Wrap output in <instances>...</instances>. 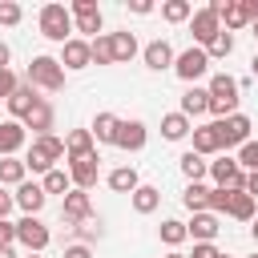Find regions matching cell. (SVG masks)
Returning <instances> with one entry per match:
<instances>
[{
  "label": "cell",
  "mask_w": 258,
  "mask_h": 258,
  "mask_svg": "<svg viewBox=\"0 0 258 258\" xmlns=\"http://www.w3.org/2000/svg\"><path fill=\"white\" fill-rule=\"evenodd\" d=\"M12 206H16V202H12V194H4V185H0V222L12 214Z\"/></svg>",
  "instance_id": "cell-47"
},
{
  "label": "cell",
  "mask_w": 258,
  "mask_h": 258,
  "mask_svg": "<svg viewBox=\"0 0 258 258\" xmlns=\"http://www.w3.org/2000/svg\"><path fill=\"white\" fill-rule=\"evenodd\" d=\"M24 141H28V129H24V121H0V157H16L20 149H24Z\"/></svg>",
  "instance_id": "cell-16"
},
{
  "label": "cell",
  "mask_w": 258,
  "mask_h": 258,
  "mask_svg": "<svg viewBox=\"0 0 258 258\" xmlns=\"http://www.w3.org/2000/svg\"><path fill=\"white\" fill-rule=\"evenodd\" d=\"M24 258H40V254H24Z\"/></svg>",
  "instance_id": "cell-55"
},
{
  "label": "cell",
  "mask_w": 258,
  "mask_h": 258,
  "mask_svg": "<svg viewBox=\"0 0 258 258\" xmlns=\"http://www.w3.org/2000/svg\"><path fill=\"white\" fill-rule=\"evenodd\" d=\"M97 177H101V157L93 153V157H77V161H69V181H73V189H93L97 185Z\"/></svg>",
  "instance_id": "cell-13"
},
{
  "label": "cell",
  "mask_w": 258,
  "mask_h": 258,
  "mask_svg": "<svg viewBox=\"0 0 258 258\" xmlns=\"http://www.w3.org/2000/svg\"><path fill=\"white\" fill-rule=\"evenodd\" d=\"M129 12H133V16H149L153 4H149V0H129Z\"/></svg>",
  "instance_id": "cell-46"
},
{
  "label": "cell",
  "mask_w": 258,
  "mask_h": 258,
  "mask_svg": "<svg viewBox=\"0 0 258 258\" xmlns=\"http://www.w3.org/2000/svg\"><path fill=\"white\" fill-rule=\"evenodd\" d=\"M64 258H93V250L85 242H77V246H64Z\"/></svg>",
  "instance_id": "cell-45"
},
{
  "label": "cell",
  "mask_w": 258,
  "mask_h": 258,
  "mask_svg": "<svg viewBox=\"0 0 258 258\" xmlns=\"http://www.w3.org/2000/svg\"><path fill=\"white\" fill-rule=\"evenodd\" d=\"M109 40H113V64H129L137 52H141V44H137V36L125 28V32H109Z\"/></svg>",
  "instance_id": "cell-23"
},
{
  "label": "cell",
  "mask_w": 258,
  "mask_h": 258,
  "mask_svg": "<svg viewBox=\"0 0 258 258\" xmlns=\"http://www.w3.org/2000/svg\"><path fill=\"white\" fill-rule=\"evenodd\" d=\"M189 133H194V125H189V117H185V113H177V109H173V113H165V117H161V137H165V141H185Z\"/></svg>",
  "instance_id": "cell-25"
},
{
  "label": "cell",
  "mask_w": 258,
  "mask_h": 258,
  "mask_svg": "<svg viewBox=\"0 0 258 258\" xmlns=\"http://www.w3.org/2000/svg\"><path fill=\"white\" fill-rule=\"evenodd\" d=\"M210 113H214V121H226V117H234L238 113V81L230 77V73H214L210 77Z\"/></svg>",
  "instance_id": "cell-1"
},
{
  "label": "cell",
  "mask_w": 258,
  "mask_h": 258,
  "mask_svg": "<svg viewBox=\"0 0 258 258\" xmlns=\"http://www.w3.org/2000/svg\"><path fill=\"white\" fill-rule=\"evenodd\" d=\"M28 85H32V89H44V93H60V89H64V69H60V60L48 56V52L32 56V60H28Z\"/></svg>",
  "instance_id": "cell-4"
},
{
  "label": "cell",
  "mask_w": 258,
  "mask_h": 258,
  "mask_svg": "<svg viewBox=\"0 0 258 258\" xmlns=\"http://www.w3.org/2000/svg\"><path fill=\"white\" fill-rule=\"evenodd\" d=\"M189 16H194V4L189 0H165L161 4V20L165 24H185Z\"/></svg>",
  "instance_id": "cell-33"
},
{
  "label": "cell",
  "mask_w": 258,
  "mask_h": 258,
  "mask_svg": "<svg viewBox=\"0 0 258 258\" xmlns=\"http://www.w3.org/2000/svg\"><path fill=\"white\" fill-rule=\"evenodd\" d=\"M129 202H133V210H137V214H153V210L161 206V189H157V185H145V181H141V185H137V189L129 194Z\"/></svg>",
  "instance_id": "cell-30"
},
{
  "label": "cell",
  "mask_w": 258,
  "mask_h": 258,
  "mask_svg": "<svg viewBox=\"0 0 258 258\" xmlns=\"http://www.w3.org/2000/svg\"><path fill=\"white\" fill-rule=\"evenodd\" d=\"M226 206H230V189H210V214H226Z\"/></svg>",
  "instance_id": "cell-41"
},
{
  "label": "cell",
  "mask_w": 258,
  "mask_h": 258,
  "mask_svg": "<svg viewBox=\"0 0 258 258\" xmlns=\"http://www.w3.org/2000/svg\"><path fill=\"white\" fill-rule=\"evenodd\" d=\"M28 177L24 157H0V185H20Z\"/></svg>",
  "instance_id": "cell-32"
},
{
  "label": "cell",
  "mask_w": 258,
  "mask_h": 258,
  "mask_svg": "<svg viewBox=\"0 0 258 258\" xmlns=\"http://www.w3.org/2000/svg\"><path fill=\"white\" fill-rule=\"evenodd\" d=\"M173 73H177L185 85H198V81L210 73V56H206V48H198V44L181 48V52L173 56Z\"/></svg>",
  "instance_id": "cell-6"
},
{
  "label": "cell",
  "mask_w": 258,
  "mask_h": 258,
  "mask_svg": "<svg viewBox=\"0 0 258 258\" xmlns=\"http://www.w3.org/2000/svg\"><path fill=\"white\" fill-rule=\"evenodd\" d=\"M230 52H234V32H226V28H222V32L206 44V56H210V60H226Z\"/></svg>",
  "instance_id": "cell-37"
},
{
  "label": "cell",
  "mask_w": 258,
  "mask_h": 258,
  "mask_svg": "<svg viewBox=\"0 0 258 258\" xmlns=\"http://www.w3.org/2000/svg\"><path fill=\"white\" fill-rule=\"evenodd\" d=\"M20 85V77L12 73V69H0V101H8L12 97V89Z\"/></svg>",
  "instance_id": "cell-42"
},
{
  "label": "cell",
  "mask_w": 258,
  "mask_h": 258,
  "mask_svg": "<svg viewBox=\"0 0 258 258\" xmlns=\"http://www.w3.org/2000/svg\"><path fill=\"white\" fill-rule=\"evenodd\" d=\"M60 218H64L69 226H85V222L93 218V198H89L85 189H69L64 202H60Z\"/></svg>",
  "instance_id": "cell-10"
},
{
  "label": "cell",
  "mask_w": 258,
  "mask_h": 258,
  "mask_svg": "<svg viewBox=\"0 0 258 258\" xmlns=\"http://www.w3.org/2000/svg\"><path fill=\"white\" fill-rule=\"evenodd\" d=\"M16 242L28 250V254H40L48 242H52V234H48V226L40 222V218H32V214H24L20 222H16Z\"/></svg>",
  "instance_id": "cell-8"
},
{
  "label": "cell",
  "mask_w": 258,
  "mask_h": 258,
  "mask_svg": "<svg viewBox=\"0 0 258 258\" xmlns=\"http://www.w3.org/2000/svg\"><path fill=\"white\" fill-rule=\"evenodd\" d=\"M218 214H210V210H202V214H194L189 222H185V234L194 238V242H214L218 238Z\"/></svg>",
  "instance_id": "cell-22"
},
{
  "label": "cell",
  "mask_w": 258,
  "mask_h": 258,
  "mask_svg": "<svg viewBox=\"0 0 258 258\" xmlns=\"http://www.w3.org/2000/svg\"><path fill=\"white\" fill-rule=\"evenodd\" d=\"M64 157V141L56 137V133H48V137H32V149H28V157H24V169H32V173H48V169H56V161Z\"/></svg>",
  "instance_id": "cell-3"
},
{
  "label": "cell",
  "mask_w": 258,
  "mask_h": 258,
  "mask_svg": "<svg viewBox=\"0 0 258 258\" xmlns=\"http://www.w3.org/2000/svg\"><path fill=\"white\" fill-rule=\"evenodd\" d=\"M36 101H40V97H36V89H32L28 81H20V85L12 89V97H8L4 105H8V113H12V121H24V117H28L32 109H36Z\"/></svg>",
  "instance_id": "cell-17"
},
{
  "label": "cell",
  "mask_w": 258,
  "mask_h": 258,
  "mask_svg": "<svg viewBox=\"0 0 258 258\" xmlns=\"http://www.w3.org/2000/svg\"><path fill=\"white\" fill-rule=\"evenodd\" d=\"M165 258H189V254H181V250H169V254H165Z\"/></svg>",
  "instance_id": "cell-54"
},
{
  "label": "cell",
  "mask_w": 258,
  "mask_h": 258,
  "mask_svg": "<svg viewBox=\"0 0 258 258\" xmlns=\"http://www.w3.org/2000/svg\"><path fill=\"white\" fill-rule=\"evenodd\" d=\"M222 258H230V254H222Z\"/></svg>",
  "instance_id": "cell-56"
},
{
  "label": "cell",
  "mask_w": 258,
  "mask_h": 258,
  "mask_svg": "<svg viewBox=\"0 0 258 258\" xmlns=\"http://www.w3.org/2000/svg\"><path fill=\"white\" fill-rule=\"evenodd\" d=\"M234 161H238V165H242L246 173H258V141L250 137V141H246V145L238 149V157H234Z\"/></svg>",
  "instance_id": "cell-39"
},
{
  "label": "cell",
  "mask_w": 258,
  "mask_h": 258,
  "mask_svg": "<svg viewBox=\"0 0 258 258\" xmlns=\"http://www.w3.org/2000/svg\"><path fill=\"white\" fill-rule=\"evenodd\" d=\"M189 258H222V250L214 242H194V254Z\"/></svg>",
  "instance_id": "cell-43"
},
{
  "label": "cell",
  "mask_w": 258,
  "mask_h": 258,
  "mask_svg": "<svg viewBox=\"0 0 258 258\" xmlns=\"http://www.w3.org/2000/svg\"><path fill=\"white\" fill-rule=\"evenodd\" d=\"M8 60H12V48L0 40V69H8Z\"/></svg>",
  "instance_id": "cell-49"
},
{
  "label": "cell",
  "mask_w": 258,
  "mask_h": 258,
  "mask_svg": "<svg viewBox=\"0 0 258 258\" xmlns=\"http://www.w3.org/2000/svg\"><path fill=\"white\" fill-rule=\"evenodd\" d=\"M117 125H121V117H117V113H97V117H93V125H89V133H93V141H101V145H113V137H117Z\"/></svg>",
  "instance_id": "cell-27"
},
{
  "label": "cell",
  "mask_w": 258,
  "mask_h": 258,
  "mask_svg": "<svg viewBox=\"0 0 258 258\" xmlns=\"http://www.w3.org/2000/svg\"><path fill=\"white\" fill-rule=\"evenodd\" d=\"M250 258H258V254H250Z\"/></svg>",
  "instance_id": "cell-57"
},
{
  "label": "cell",
  "mask_w": 258,
  "mask_h": 258,
  "mask_svg": "<svg viewBox=\"0 0 258 258\" xmlns=\"http://www.w3.org/2000/svg\"><path fill=\"white\" fill-rule=\"evenodd\" d=\"M189 32H194V44L198 48H206L218 32H222V20H218V12L214 8H198L194 16H189Z\"/></svg>",
  "instance_id": "cell-11"
},
{
  "label": "cell",
  "mask_w": 258,
  "mask_h": 258,
  "mask_svg": "<svg viewBox=\"0 0 258 258\" xmlns=\"http://www.w3.org/2000/svg\"><path fill=\"white\" fill-rule=\"evenodd\" d=\"M250 36H254V40H258V20H250Z\"/></svg>",
  "instance_id": "cell-53"
},
{
  "label": "cell",
  "mask_w": 258,
  "mask_h": 258,
  "mask_svg": "<svg viewBox=\"0 0 258 258\" xmlns=\"http://www.w3.org/2000/svg\"><path fill=\"white\" fill-rule=\"evenodd\" d=\"M173 44L165 40V36H157V40H149L145 48H141V60H145V69H153V73H165V69H173Z\"/></svg>",
  "instance_id": "cell-15"
},
{
  "label": "cell",
  "mask_w": 258,
  "mask_h": 258,
  "mask_svg": "<svg viewBox=\"0 0 258 258\" xmlns=\"http://www.w3.org/2000/svg\"><path fill=\"white\" fill-rule=\"evenodd\" d=\"M246 194L258 202V173H246Z\"/></svg>",
  "instance_id": "cell-48"
},
{
  "label": "cell",
  "mask_w": 258,
  "mask_h": 258,
  "mask_svg": "<svg viewBox=\"0 0 258 258\" xmlns=\"http://www.w3.org/2000/svg\"><path fill=\"white\" fill-rule=\"evenodd\" d=\"M0 246H16V222H0Z\"/></svg>",
  "instance_id": "cell-44"
},
{
  "label": "cell",
  "mask_w": 258,
  "mask_h": 258,
  "mask_svg": "<svg viewBox=\"0 0 258 258\" xmlns=\"http://www.w3.org/2000/svg\"><path fill=\"white\" fill-rule=\"evenodd\" d=\"M105 181H109V189H113V194H133V189L141 185V177H137V169H133V165H117Z\"/></svg>",
  "instance_id": "cell-29"
},
{
  "label": "cell",
  "mask_w": 258,
  "mask_h": 258,
  "mask_svg": "<svg viewBox=\"0 0 258 258\" xmlns=\"http://www.w3.org/2000/svg\"><path fill=\"white\" fill-rule=\"evenodd\" d=\"M194 153L198 157H210V153H222V137H218V121L210 125H194Z\"/></svg>",
  "instance_id": "cell-20"
},
{
  "label": "cell",
  "mask_w": 258,
  "mask_h": 258,
  "mask_svg": "<svg viewBox=\"0 0 258 258\" xmlns=\"http://www.w3.org/2000/svg\"><path fill=\"white\" fill-rule=\"evenodd\" d=\"M145 141H149V129H145V121H121L117 125V137H113V145L117 149H125V153H137V149H145Z\"/></svg>",
  "instance_id": "cell-14"
},
{
  "label": "cell",
  "mask_w": 258,
  "mask_h": 258,
  "mask_svg": "<svg viewBox=\"0 0 258 258\" xmlns=\"http://www.w3.org/2000/svg\"><path fill=\"white\" fill-rule=\"evenodd\" d=\"M20 20H24V8H20L16 0H0V24H4V28H16Z\"/></svg>",
  "instance_id": "cell-40"
},
{
  "label": "cell",
  "mask_w": 258,
  "mask_h": 258,
  "mask_svg": "<svg viewBox=\"0 0 258 258\" xmlns=\"http://www.w3.org/2000/svg\"><path fill=\"white\" fill-rule=\"evenodd\" d=\"M36 24H40V36L52 40V44L73 40V16H69V4H44V8L36 12Z\"/></svg>",
  "instance_id": "cell-2"
},
{
  "label": "cell",
  "mask_w": 258,
  "mask_h": 258,
  "mask_svg": "<svg viewBox=\"0 0 258 258\" xmlns=\"http://www.w3.org/2000/svg\"><path fill=\"white\" fill-rule=\"evenodd\" d=\"M206 177H214V189H246V169L230 153H222L218 161H210V173Z\"/></svg>",
  "instance_id": "cell-7"
},
{
  "label": "cell",
  "mask_w": 258,
  "mask_h": 258,
  "mask_svg": "<svg viewBox=\"0 0 258 258\" xmlns=\"http://www.w3.org/2000/svg\"><path fill=\"white\" fill-rule=\"evenodd\" d=\"M0 258H16V250L12 246H0Z\"/></svg>",
  "instance_id": "cell-51"
},
{
  "label": "cell",
  "mask_w": 258,
  "mask_h": 258,
  "mask_svg": "<svg viewBox=\"0 0 258 258\" xmlns=\"http://www.w3.org/2000/svg\"><path fill=\"white\" fill-rule=\"evenodd\" d=\"M222 28L226 32H238V28H250V16H246V4L242 0H226V8H222Z\"/></svg>",
  "instance_id": "cell-28"
},
{
  "label": "cell",
  "mask_w": 258,
  "mask_h": 258,
  "mask_svg": "<svg viewBox=\"0 0 258 258\" xmlns=\"http://www.w3.org/2000/svg\"><path fill=\"white\" fill-rule=\"evenodd\" d=\"M12 202H16V206H20L24 214H32V218H36V214L44 210L48 194L40 189V181H20V185H16V194H12Z\"/></svg>",
  "instance_id": "cell-18"
},
{
  "label": "cell",
  "mask_w": 258,
  "mask_h": 258,
  "mask_svg": "<svg viewBox=\"0 0 258 258\" xmlns=\"http://www.w3.org/2000/svg\"><path fill=\"white\" fill-rule=\"evenodd\" d=\"M181 202H185V210H189V214H202V210L210 206V185L189 181V185H185V194H181Z\"/></svg>",
  "instance_id": "cell-31"
},
{
  "label": "cell",
  "mask_w": 258,
  "mask_h": 258,
  "mask_svg": "<svg viewBox=\"0 0 258 258\" xmlns=\"http://www.w3.org/2000/svg\"><path fill=\"white\" fill-rule=\"evenodd\" d=\"M40 189H44V194H60V198H64V194L73 189V181H69V169H48V173L40 177Z\"/></svg>",
  "instance_id": "cell-36"
},
{
  "label": "cell",
  "mask_w": 258,
  "mask_h": 258,
  "mask_svg": "<svg viewBox=\"0 0 258 258\" xmlns=\"http://www.w3.org/2000/svg\"><path fill=\"white\" fill-rule=\"evenodd\" d=\"M89 52H93V64H113V40H109V32L93 36L89 40Z\"/></svg>",
  "instance_id": "cell-38"
},
{
  "label": "cell",
  "mask_w": 258,
  "mask_h": 258,
  "mask_svg": "<svg viewBox=\"0 0 258 258\" xmlns=\"http://www.w3.org/2000/svg\"><path fill=\"white\" fill-rule=\"evenodd\" d=\"M60 69L64 73H81V69H89L93 64V52H89V40H81V36H73V40H64L60 44Z\"/></svg>",
  "instance_id": "cell-12"
},
{
  "label": "cell",
  "mask_w": 258,
  "mask_h": 258,
  "mask_svg": "<svg viewBox=\"0 0 258 258\" xmlns=\"http://www.w3.org/2000/svg\"><path fill=\"white\" fill-rule=\"evenodd\" d=\"M52 125H56V109L40 97V101H36V109L24 117V129H32V137H48V133H52Z\"/></svg>",
  "instance_id": "cell-19"
},
{
  "label": "cell",
  "mask_w": 258,
  "mask_h": 258,
  "mask_svg": "<svg viewBox=\"0 0 258 258\" xmlns=\"http://www.w3.org/2000/svg\"><path fill=\"white\" fill-rule=\"evenodd\" d=\"M177 113H185V117H202V113H210V89L189 85V89L181 93V109H177Z\"/></svg>",
  "instance_id": "cell-24"
},
{
  "label": "cell",
  "mask_w": 258,
  "mask_h": 258,
  "mask_svg": "<svg viewBox=\"0 0 258 258\" xmlns=\"http://www.w3.org/2000/svg\"><path fill=\"white\" fill-rule=\"evenodd\" d=\"M69 16H73V32H81V40L89 36H101V28H105V16H101V8H97V0H73L69 4Z\"/></svg>",
  "instance_id": "cell-5"
},
{
  "label": "cell",
  "mask_w": 258,
  "mask_h": 258,
  "mask_svg": "<svg viewBox=\"0 0 258 258\" xmlns=\"http://www.w3.org/2000/svg\"><path fill=\"white\" fill-rule=\"evenodd\" d=\"M250 238H254V242H258V218H254V222H250Z\"/></svg>",
  "instance_id": "cell-52"
},
{
  "label": "cell",
  "mask_w": 258,
  "mask_h": 258,
  "mask_svg": "<svg viewBox=\"0 0 258 258\" xmlns=\"http://www.w3.org/2000/svg\"><path fill=\"white\" fill-rule=\"evenodd\" d=\"M97 153V141L89 129H69L64 137V161H77V157H93Z\"/></svg>",
  "instance_id": "cell-21"
},
{
  "label": "cell",
  "mask_w": 258,
  "mask_h": 258,
  "mask_svg": "<svg viewBox=\"0 0 258 258\" xmlns=\"http://www.w3.org/2000/svg\"><path fill=\"white\" fill-rule=\"evenodd\" d=\"M157 234H161V242H165L169 250H177V246L189 238V234H185V222H177V218H165V222L157 226Z\"/></svg>",
  "instance_id": "cell-35"
},
{
  "label": "cell",
  "mask_w": 258,
  "mask_h": 258,
  "mask_svg": "<svg viewBox=\"0 0 258 258\" xmlns=\"http://www.w3.org/2000/svg\"><path fill=\"white\" fill-rule=\"evenodd\" d=\"M177 165H181V173H185V177H189V181H202V177H206V173H210V161H206V157H198V153H194V149H185V153H181V161H177Z\"/></svg>",
  "instance_id": "cell-34"
},
{
  "label": "cell",
  "mask_w": 258,
  "mask_h": 258,
  "mask_svg": "<svg viewBox=\"0 0 258 258\" xmlns=\"http://www.w3.org/2000/svg\"><path fill=\"white\" fill-rule=\"evenodd\" d=\"M250 129H254V121H250L246 113H234V117L218 121V137H222V149H242V145L250 141Z\"/></svg>",
  "instance_id": "cell-9"
},
{
  "label": "cell",
  "mask_w": 258,
  "mask_h": 258,
  "mask_svg": "<svg viewBox=\"0 0 258 258\" xmlns=\"http://www.w3.org/2000/svg\"><path fill=\"white\" fill-rule=\"evenodd\" d=\"M250 77L258 81V52H254V60H250Z\"/></svg>",
  "instance_id": "cell-50"
},
{
  "label": "cell",
  "mask_w": 258,
  "mask_h": 258,
  "mask_svg": "<svg viewBox=\"0 0 258 258\" xmlns=\"http://www.w3.org/2000/svg\"><path fill=\"white\" fill-rule=\"evenodd\" d=\"M254 210H258V202H254L246 189H230V206H226V214H230L234 222H254Z\"/></svg>",
  "instance_id": "cell-26"
}]
</instances>
